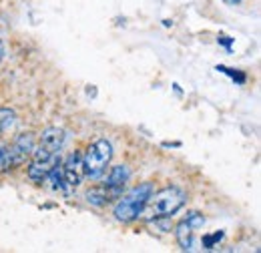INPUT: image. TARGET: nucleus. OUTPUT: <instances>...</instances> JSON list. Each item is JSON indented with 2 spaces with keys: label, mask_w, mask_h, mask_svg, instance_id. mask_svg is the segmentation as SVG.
I'll return each mask as SVG.
<instances>
[{
  "label": "nucleus",
  "mask_w": 261,
  "mask_h": 253,
  "mask_svg": "<svg viewBox=\"0 0 261 253\" xmlns=\"http://www.w3.org/2000/svg\"><path fill=\"white\" fill-rule=\"evenodd\" d=\"M193 231H195V229L185 221V219L175 227V237H177L181 249H185V251H191V249H193Z\"/></svg>",
  "instance_id": "nucleus-9"
},
{
  "label": "nucleus",
  "mask_w": 261,
  "mask_h": 253,
  "mask_svg": "<svg viewBox=\"0 0 261 253\" xmlns=\"http://www.w3.org/2000/svg\"><path fill=\"white\" fill-rule=\"evenodd\" d=\"M4 55H6V44H4V40L0 38V63L4 61Z\"/></svg>",
  "instance_id": "nucleus-15"
},
{
  "label": "nucleus",
  "mask_w": 261,
  "mask_h": 253,
  "mask_svg": "<svg viewBox=\"0 0 261 253\" xmlns=\"http://www.w3.org/2000/svg\"><path fill=\"white\" fill-rule=\"evenodd\" d=\"M65 131L61 127H48L40 133V139H38V149L46 151V153H53V155H59L61 149L65 147Z\"/></svg>",
  "instance_id": "nucleus-7"
},
{
  "label": "nucleus",
  "mask_w": 261,
  "mask_h": 253,
  "mask_svg": "<svg viewBox=\"0 0 261 253\" xmlns=\"http://www.w3.org/2000/svg\"><path fill=\"white\" fill-rule=\"evenodd\" d=\"M111 199H115V195L107 189L105 185L93 187V189L87 193V201H89L91 205H95V207H102V205H107Z\"/></svg>",
  "instance_id": "nucleus-10"
},
{
  "label": "nucleus",
  "mask_w": 261,
  "mask_h": 253,
  "mask_svg": "<svg viewBox=\"0 0 261 253\" xmlns=\"http://www.w3.org/2000/svg\"><path fill=\"white\" fill-rule=\"evenodd\" d=\"M223 2H225V4H229V6H235V4H239L241 0H223Z\"/></svg>",
  "instance_id": "nucleus-16"
},
{
  "label": "nucleus",
  "mask_w": 261,
  "mask_h": 253,
  "mask_svg": "<svg viewBox=\"0 0 261 253\" xmlns=\"http://www.w3.org/2000/svg\"><path fill=\"white\" fill-rule=\"evenodd\" d=\"M46 179H50V187L55 191H65L68 189L66 187V183H65V175H63V167L61 165H57L50 173H48V177Z\"/></svg>",
  "instance_id": "nucleus-12"
},
{
  "label": "nucleus",
  "mask_w": 261,
  "mask_h": 253,
  "mask_svg": "<svg viewBox=\"0 0 261 253\" xmlns=\"http://www.w3.org/2000/svg\"><path fill=\"white\" fill-rule=\"evenodd\" d=\"M155 193L151 183H143L135 189H130L129 193H125L123 197H119L117 205H115V217L117 221L130 223L135 219H139L147 207V201L151 199V195Z\"/></svg>",
  "instance_id": "nucleus-2"
},
{
  "label": "nucleus",
  "mask_w": 261,
  "mask_h": 253,
  "mask_svg": "<svg viewBox=\"0 0 261 253\" xmlns=\"http://www.w3.org/2000/svg\"><path fill=\"white\" fill-rule=\"evenodd\" d=\"M185 203H187V193L185 191L179 189V187H165V189L151 195L143 213H147V217L151 221L153 219H169Z\"/></svg>",
  "instance_id": "nucleus-1"
},
{
  "label": "nucleus",
  "mask_w": 261,
  "mask_h": 253,
  "mask_svg": "<svg viewBox=\"0 0 261 253\" xmlns=\"http://www.w3.org/2000/svg\"><path fill=\"white\" fill-rule=\"evenodd\" d=\"M34 135L33 133H22L14 139V143L8 149H0V169L8 171L18 165H24L34 151Z\"/></svg>",
  "instance_id": "nucleus-4"
},
{
  "label": "nucleus",
  "mask_w": 261,
  "mask_h": 253,
  "mask_svg": "<svg viewBox=\"0 0 261 253\" xmlns=\"http://www.w3.org/2000/svg\"><path fill=\"white\" fill-rule=\"evenodd\" d=\"M185 221L189 223L193 229H199V227H203V223H205V217H203L201 213H197V211H191V213H187Z\"/></svg>",
  "instance_id": "nucleus-13"
},
{
  "label": "nucleus",
  "mask_w": 261,
  "mask_h": 253,
  "mask_svg": "<svg viewBox=\"0 0 261 253\" xmlns=\"http://www.w3.org/2000/svg\"><path fill=\"white\" fill-rule=\"evenodd\" d=\"M129 177H130V171L127 165H115V167H111V171H109V175H107V179H105L102 185L115 195V199H119L121 193H123V187L129 181Z\"/></svg>",
  "instance_id": "nucleus-8"
},
{
  "label": "nucleus",
  "mask_w": 261,
  "mask_h": 253,
  "mask_svg": "<svg viewBox=\"0 0 261 253\" xmlns=\"http://www.w3.org/2000/svg\"><path fill=\"white\" fill-rule=\"evenodd\" d=\"M31 157H33V161H31V165H29L27 175H29V179L34 181V183H42V181L48 177V173H50L57 165L63 163V161H61V155L46 153V151H42V149H38V147H34Z\"/></svg>",
  "instance_id": "nucleus-5"
},
{
  "label": "nucleus",
  "mask_w": 261,
  "mask_h": 253,
  "mask_svg": "<svg viewBox=\"0 0 261 253\" xmlns=\"http://www.w3.org/2000/svg\"><path fill=\"white\" fill-rule=\"evenodd\" d=\"M14 123H16V113H14L12 109L2 107V109H0V135L8 133V131L14 127Z\"/></svg>",
  "instance_id": "nucleus-11"
},
{
  "label": "nucleus",
  "mask_w": 261,
  "mask_h": 253,
  "mask_svg": "<svg viewBox=\"0 0 261 253\" xmlns=\"http://www.w3.org/2000/svg\"><path fill=\"white\" fill-rule=\"evenodd\" d=\"M113 159V145L107 139L95 141L87 153L83 155V167H85V177L89 179H100Z\"/></svg>",
  "instance_id": "nucleus-3"
},
{
  "label": "nucleus",
  "mask_w": 261,
  "mask_h": 253,
  "mask_svg": "<svg viewBox=\"0 0 261 253\" xmlns=\"http://www.w3.org/2000/svg\"><path fill=\"white\" fill-rule=\"evenodd\" d=\"M223 239V231H217V233H213V235H207L205 239H203V245H205V249H213V245L217 243V241H221Z\"/></svg>",
  "instance_id": "nucleus-14"
},
{
  "label": "nucleus",
  "mask_w": 261,
  "mask_h": 253,
  "mask_svg": "<svg viewBox=\"0 0 261 253\" xmlns=\"http://www.w3.org/2000/svg\"><path fill=\"white\" fill-rule=\"evenodd\" d=\"M63 167V175H65V183L68 189H76L83 179H85V167H83V153L74 151L65 159V163H61Z\"/></svg>",
  "instance_id": "nucleus-6"
}]
</instances>
